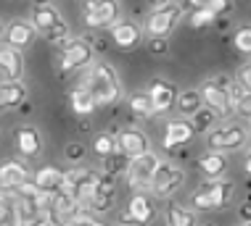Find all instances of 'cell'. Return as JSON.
<instances>
[{
  "label": "cell",
  "instance_id": "cell-1",
  "mask_svg": "<svg viewBox=\"0 0 251 226\" xmlns=\"http://www.w3.org/2000/svg\"><path fill=\"white\" fill-rule=\"evenodd\" d=\"M85 90L87 95L93 98L96 108H106V105H114L122 95V84H119V74L111 63H96L90 66L87 71V79H85Z\"/></svg>",
  "mask_w": 251,
  "mask_h": 226
},
{
  "label": "cell",
  "instance_id": "cell-2",
  "mask_svg": "<svg viewBox=\"0 0 251 226\" xmlns=\"http://www.w3.org/2000/svg\"><path fill=\"white\" fill-rule=\"evenodd\" d=\"M235 200V182L227 179H212V182H203L199 187V192L193 195L191 200V210H220L227 208L230 203Z\"/></svg>",
  "mask_w": 251,
  "mask_h": 226
},
{
  "label": "cell",
  "instance_id": "cell-3",
  "mask_svg": "<svg viewBox=\"0 0 251 226\" xmlns=\"http://www.w3.org/2000/svg\"><path fill=\"white\" fill-rule=\"evenodd\" d=\"M185 13V5L182 3H169V0H161L156 3L146 16V34L148 37H164L172 34V29L177 26V21Z\"/></svg>",
  "mask_w": 251,
  "mask_h": 226
},
{
  "label": "cell",
  "instance_id": "cell-4",
  "mask_svg": "<svg viewBox=\"0 0 251 226\" xmlns=\"http://www.w3.org/2000/svg\"><path fill=\"white\" fill-rule=\"evenodd\" d=\"M58 50H61V56H58V74L61 77L93 63V45L85 37H69Z\"/></svg>",
  "mask_w": 251,
  "mask_h": 226
},
{
  "label": "cell",
  "instance_id": "cell-5",
  "mask_svg": "<svg viewBox=\"0 0 251 226\" xmlns=\"http://www.w3.org/2000/svg\"><path fill=\"white\" fill-rule=\"evenodd\" d=\"M206 137V147L212 153H230V150H241L249 142V132L243 124H225V126H214Z\"/></svg>",
  "mask_w": 251,
  "mask_h": 226
},
{
  "label": "cell",
  "instance_id": "cell-6",
  "mask_svg": "<svg viewBox=\"0 0 251 226\" xmlns=\"http://www.w3.org/2000/svg\"><path fill=\"white\" fill-rule=\"evenodd\" d=\"M182 182H185V174H182V168L177 163L159 161V166L153 171V179H151V192L159 200H167V197H172L182 187Z\"/></svg>",
  "mask_w": 251,
  "mask_h": 226
},
{
  "label": "cell",
  "instance_id": "cell-7",
  "mask_svg": "<svg viewBox=\"0 0 251 226\" xmlns=\"http://www.w3.org/2000/svg\"><path fill=\"white\" fill-rule=\"evenodd\" d=\"M159 155L153 153V150H148L146 155H140V158H132L130 161V168H127V182H130V187L135 192H151V179H153V171L159 166Z\"/></svg>",
  "mask_w": 251,
  "mask_h": 226
},
{
  "label": "cell",
  "instance_id": "cell-8",
  "mask_svg": "<svg viewBox=\"0 0 251 226\" xmlns=\"http://www.w3.org/2000/svg\"><path fill=\"white\" fill-rule=\"evenodd\" d=\"M82 19L90 29H111L119 21V3H114V0L82 3Z\"/></svg>",
  "mask_w": 251,
  "mask_h": 226
},
{
  "label": "cell",
  "instance_id": "cell-9",
  "mask_svg": "<svg viewBox=\"0 0 251 226\" xmlns=\"http://www.w3.org/2000/svg\"><path fill=\"white\" fill-rule=\"evenodd\" d=\"M114 145L125 158H140V155H146L148 150H151V140H148V134L143 129L138 126H125L119 129L117 134H114Z\"/></svg>",
  "mask_w": 251,
  "mask_h": 226
},
{
  "label": "cell",
  "instance_id": "cell-10",
  "mask_svg": "<svg viewBox=\"0 0 251 226\" xmlns=\"http://www.w3.org/2000/svg\"><path fill=\"white\" fill-rule=\"evenodd\" d=\"M199 95H201V105L209 108L214 113V119H230L233 116V108H230V100H227V92L222 84H217L214 79H206L203 84L199 87Z\"/></svg>",
  "mask_w": 251,
  "mask_h": 226
},
{
  "label": "cell",
  "instance_id": "cell-11",
  "mask_svg": "<svg viewBox=\"0 0 251 226\" xmlns=\"http://www.w3.org/2000/svg\"><path fill=\"white\" fill-rule=\"evenodd\" d=\"M148 98H151V108H153V116H159V113H167V111H172V105H175V100H177V84L175 82H169V79H161V77H156L151 79V84H148Z\"/></svg>",
  "mask_w": 251,
  "mask_h": 226
},
{
  "label": "cell",
  "instance_id": "cell-12",
  "mask_svg": "<svg viewBox=\"0 0 251 226\" xmlns=\"http://www.w3.org/2000/svg\"><path fill=\"white\" fill-rule=\"evenodd\" d=\"M35 37H37V32L29 24V19H13L11 24H5V32H3L5 47H11L16 53H24L26 47L35 42Z\"/></svg>",
  "mask_w": 251,
  "mask_h": 226
},
{
  "label": "cell",
  "instance_id": "cell-13",
  "mask_svg": "<svg viewBox=\"0 0 251 226\" xmlns=\"http://www.w3.org/2000/svg\"><path fill=\"white\" fill-rule=\"evenodd\" d=\"M114 197H117V179L108 174H98L96 189H93L90 203H87V213H108V208L114 205Z\"/></svg>",
  "mask_w": 251,
  "mask_h": 226
},
{
  "label": "cell",
  "instance_id": "cell-14",
  "mask_svg": "<svg viewBox=\"0 0 251 226\" xmlns=\"http://www.w3.org/2000/svg\"><path fill=\"white\" fill-rule=\"evenodd\" d=\"M111 42L119 47V50H135L143 40V29L132 21V19H119L117 24L111 26Z\"/></svg>",
  "mask_w": 251,
  "mask_h": 226
},
{
  "label": "cell",
  "instance_id": "cell-15",
  "mask_svg": "<svg viewBox=\"0 0 251 226\" xmlns=\"http://www.w3.org/2000/svg\"><path fill=\"white\" fill-rule=\"evenodd\" d=\"M77 213H79V205H77V200H74L69 192H64V189H58V192H50L48 216H50L58 226H64L66 221H72V218L77 216Z\"/></svg>",
  "mask_w": 251,
  "mask_h": 226
},
{
  "label": "cell",
  "instance_id": "cell-16",
  "mask_svg": "<svg viewBox=\"0 0 251 226\" xmlns=\"http://www.w3.org/2000/svg\"><path fill=\"white\" fill-rule=\"evenodd\" d=\"M193 137H196V132H193L191 121L188 119H175L164 126V140H161V145H164V150H177L182 145H188Z\"/></svg>",
  "mask_w": 251,
  "mask_h": 226
},
{
  "label": "cell",
  "instance_id": "cell-17",
  "mask_svg": "<svg viewBox=\"0 0 251 226\" xmlns=\"http://www.w3.org/2000/svg\"><path fill=\"white\" fill-rule=\"evenodd\" d=\"M24 182H29V168L22 161H3L0 163V189L13 192Z\"/></svg>",
  "mask_w": 251,
  "mask_h": 226
},
{
  "label": "cell",
  "instance_id": "cell-18",
  "mask_svg": "<svg viewBox=\"0 0 251 226\" xmlns=\"http://www.w3.org/2000/svg\"><path fill=\"white\" fill-rule=\"evenodd\" d=\"M13 142H16V153L24 158H35L43 150V137L35 126H19L13 132Z\"/></svg>",
  "mask_w": 251,
  "mask_h": 226
},
{
  "label": "cell",
  "instance_id": "cell-19",
  "mask_svg": "<svg viewBox=\"0 0 251 226\" xmlns=\"http://www.w3.org/2000/svg\"><path fill=\"white\" fill-rule=\"evenodd\" d=\"M61 21H64V19H61V11L53 3H35L32 11H29V24L35 26L37 34L50 29V26H56V24H61Z\"/></svg>",
  "mask_w": 251,
  "mask_h": 226
},
{
  "label": "cell",
  "instance_id": "cell-20",
  "mask_svg": "<svg viewBox=\"0 0 251 226\" xmlns=\"http://www.w3.org/2000/svg\"><path fill=\"white\" fill-rule=\"evenodd\" d=\"M22 74H24V56L0 45V77H3V82H22Z\"/></svg>",
  "mask_w": 251,
  "mask_h": 226
},
{
  "label": "cell",
  "instance_id": "cell-21",
  "mask_svg": "<svg viewBox=\"0 0 251 226\" xmlns=\"http://www.w3.org/2000/svg\"><path fill=\"white\" fill-rule=\"evenodd\" d=\"M127 213L132 216V221L138 226H148V224H153V218H156V208H153V203L148 195L135 192L130 197V203H127Z\"/></svg>",
  "mask_w": 251,
  "mask_h": 226
},
{
  "label": "cell",
  "instance_id": "cell-22",
  "mask_svg": "<svg viewBox=\"0 0 251 226\" xmlns=\"http://www.w3.org/2000/svg\"><path fill=\"white\" fill-rule=\"evenodd\" d=\"M29 182L35 184L40 192H58L61 184H64V171L58 166H40Z\"/></svg>",
  "mask_w": 251,
  "mask_h": 226
},
{
  "label": "cell",
  "instance_id": "cell-23",
  "mask_svg": "<svg viewBox=\"0 0 251 226\" xmlns=\"http://www.w3.org/2000/svg\"><path fill=\"white\" fill-rule=\"evenodd\" d=\"M26 100V87L24 82H0V108H19Z\"/></svg>",
  "mask_w": 251,
  "mask_h": 226
},
{
  "label": "cell",
  "instance_id": "cell-24",
  "mask_svg": "<svg viewBox=\"0 0 251 226\" xmlns=\"http://www.w3.org/2000/svg\"><path fill=\"white\" fill-rule=\"evenodd\" d=\"M199 171L206 176L209 182H212V179H222L225 171H227V155H222V153L201 155V158H199Z\"/></svg>",
  "mask_w": 251,
  "mask_h": 226
},
{
  "label": "cell",
  "instance_id": "cell-25",
  "mask_svg": "<svg viewBox=\"0 0 251 226\" xmlns=\"http://www.w3.org/2000/svg\"><path fill=\"white\" fill-rule=\"evenodd\" d=\"M214 24H217V16L203 5V0H199V3L188 11V26H191V29H206V26H214Z\"/></svg>",
  "mask_w": 251,
  "mask_h": 226
},
{
  "label": "cell",
  "instance_id": "cell-26",
  "mask_svg": "<svg viewBox=\"0 0 251 226\" xmlns=\"http://www.w3.org/2000/svg\"><path fill=\"white\" fill-rule=\"evenodd\" d=\"M175 108L180 111L182 119H191V116L201 108V95L199 90H180L177 100H175Z\"/></svg>",
  "mask_w": 251,
  "mask_h": 226
},
{
  "label": "cell",
  "instance_id": "cell-27",
  "mask_svg": "<svg viewBox=\"0 0 251 226\" xmlns=\"http://www.w3.org/2000/svg\"><path fill=\"white\" fill-rule=\"evenodd\" d=\"M69 103H72V111L79 116V119H85V116H93V111H96V103H93V98L87 95L85 87H77V90L69 92Z\"/></svg>",
  "mask_w": 251,
  "mask_h": 226
},
{
  "label": "cell",
  "instance_id": "cell-28",
  "mask_svg": "<svg viewBox=\"0 0 251 226\" xmlns=\"http://www.w3.org/2000/svg\"><path fill=\"white\" fill-rule=\"evenodd\" d=\"M127 105H130V113L138 116V119H151L153 108H151V98H148L146 90H135L127 98Z\"/></svg>",
  "mask_w": 251,
  "mask_h": 226
},
{
  "label": "cell",
  "instance_id": "cell-29",
  "mask_svg": "<svg viewBox=\"0 0 251 226\" xmlns=\"http://www.w3.org/2000/svg\"><path fill=\"white\" fill-rule=\"evenodd\" d=\"M167 226H199L196 221V213L185 205H169L167 208Z\"/></svg>",
  "mask_w": 251,
  "mask_h": 226
},
{
  "label": "cell",
  "instance_id": "cell-30",
  "mask_svg": "<svg viewBox=\"0 0 251 226\" xmlns=\"http://www.w3.org/2000/svg\"><path fill=\"white\" fill-rule=\"evenodd\" d=\"M127 168H130V158H125L119 150H114L108 158H103V174L114 176V179H117V176H125Z\"/></svg>",
  "mask_w": 251,
  "mask_h": 226
},
{
  "label": "cell",
  "instance_id": "cell-31",
  "mask_svg": "<svg viewBox=\"0 0 251 226\" xmlns=\"http://www.w3.org/2000/svg\"><path fill=\"white\" fill-rule=\"evenodd\" d=\"M214 124H217L214 113L209 111V108H203V105L191 116V126H193V132H196V134H209V132L214 129Z\"/></svg>",
  "mask_w": 251,
  "mask_h": 226
},
{
  "label": "cell",
  "instance_id": "cell-32",
  "mask_svg": "<svg viewBox=\"0 0 251 226\" xmlns=\"http://www.w3.org/2000/svg\"><path fill=\"white\" fill-rule=\"evenodd\" d=\"M114 150H117V145H114V134H111V132H100V134H96V140H93V153H96L100 161L108 158Z\"/></svg>",
  "mask_w": 251,
  "mask_h": 226
},
{
  "label": "cell",
  "instance_id": "cell-33",
  "mask_svg": "<svg viewBox=\"0 0 251 226\" xmlns=\"http://www.w3.org/2000/svg\"><path fill=\"white\" fill-rule=\"evenodd\" d=\"M45 37V42H50V45H56V47H61L69 40V26H66V21H61V24H56V26H50V29H45V32H40Z\"/></svg>",
  "mask_w": 251,
  "mask_h": 226
},
{
  "label": "cell",
  "instance_id": "cell-34",
  "mask_svg": "<svg viewBox=\"0 0 251 226\" xmlns=\"http://www.w3.org/2000/svg\"><path fill=\"white\" fill-rule=\"evenodd\" d=\"M225 92H227V100H230V108H233V111L238 108V103H243V100L249 98V90H243L235 79H230L227 84H225Z\"/></svg>",
  "mask_w": 251,
  "mask_h": 226
},
{
  "label": "cell",
  "instance_id": "cell-35",
  "mask_svg": "<svg viewBox=\"0 0 251 226\" xmlns=\"http://www.w3.org/2000/svg\"><path fill=\"white\" fill-rule=\"evenodd\" d=\"M233 45H235V50H238V53L246 56V53L251 50V26H241V29H235Z\"/></svg>",
  "mask_w": 251,
  "mask_h": 226
},
{
  "label": "cell",
  "instance_id": "cell-36",
  "mask_svg": "<svg viewBox=\"0 0 251 226\" xmlns=\"http://www.w3.org/2000/svg\"><path fill=\"white\" fill-rule=\"evenodd\" d=\"M64 155H66V161H72V163H79L87 155V147L82 145V142H69L64 150Z\"/></svg>",
  "mask_w": 251,
  "mask_h": 226
},
{
  "label": "cell",
  "instance_id": "cell-37",
  "mask_svg": "<svg viewBox=\"0 0 251 226\" xmlns=\"http://www.w3.org/2000/svg\"><path fill=\"white\" fill-rule=\"evenodd\" d=\"M148 50H151L153 56H167V53H169V42L164 37H148Z\"/></svg>",
  "mask_w": 251,
  "mask_h": 226
},
{
  "label": "cell",
  "instance_id": "cell-38",
  "mask_svg": "<svg viewBox=\"0 0 251 226\" xmlns=\"http://www.w3.org/2000/svg\"><path fill=\"white\" fill-rule=\"evenodd\" d=\"M203 5H206V8L212 11L214 16H222V13L230 11V3H227V0H203Z\"/></svg>",
  "mask_w": 251,
  "mask_h": 226
},
{
  "label": "cell",
  "instance_id": "cell-39",
  "mask_svg": "<svg viewBox=\"0 0 251 226\" xmlns=\"http://www.w3.org/2000/svg\"><path fill=\"white\" fill-rule=\"evenodd\" d=\"M235 82H238L243 90H249V87H251V68H249V63L241 66V74H238V79H235Z\"/></svg>",
  "mask_w": 251,
  "mask_h": 226
},
{
  "label": "cell",
  "instance_id": "cell-40",
  "mask_svg": "<svg viewBox=\"0 0 251 226\" xmlns=\"http://www.w3.org/2000/svg\"><path fill=\"white\" fill-rule=\"evenodd\" d=\"M249 113H251V100L246 98L243 103H238V108H235V111H233V116H241L243 121H249Z\"/></svg>",
  "mask_w": 251,
  "mask_h": 226
},
{
  "label": "cell",
  "instance_id": "cell-41",
  "mask_svg": "<svg viewBox=\"0 0 251 226\" xmlns=\"http://www.w3.org/2000/svg\"><path fill=\"white\" fill-rule=\"evenodd\" d=\"M241 224H246V226H251V208H249V203H243L241 205Z\"/></svg>",
  "mask_w": 251,
  "mask_h": 226
},
{
  "label": "cell",
  "instance_id": "cell-42",
  "mask_svg": "<svg viewBox=\"0 0 251 226\" xmlns=\"http://www.w3.org/2000/svg\"><path fill=\"white\" fill-rule=\"evenodd\" d=\"M32 111H35V105H32V103H29V100H24V103H22V105H19V113H22V116H29Z\"/></svg>",
  "mask_w": 251,
  "mask_h": 226
},
{
  "label": "cell",
  "instance_id": "cell-43",
  "mask_svg": "<svg viewBox=\"0 0 251 226\" xmlns=\"http://www.w3.org/2000/svg\"><path fill=\"white\" fill-rule=\"evenodd\" d=\"M0 226H19V224L13 221V216H8V218H3V221H0Z\"/></svg>",
  "mask_w": 251,
  "mask_h": 226
},
{
  "label": "cell",
  "instance_id": "cell-44",
  "mask_svg": "<svg viewBox=\"0 0 251 226\" xmlns=\"http://www.w3.org/2000/svg\"><path fill=\"white\" fill-rule=\"evenodd\" d=\"M3 32H5V24L0 21V40H3Z\"/></svg>",
  "mask_w": 251,
  "mask_h": 226
},
{
  "label": "cell",
  "instance_id": "cell-45",
  "mask_svg": "<svg viewBox=\"0 0 251 226\" xmlns=\"http://www.w3.org/2000/svg\"><path fill=\"white\" fill-rule=\"evenodd\" d=\"M90 226H106V224H100V221H93Z\"/></svg>",
  "mask_w": 251,
  "mask_h": 226
},
{
  "label": "cell",
  "instance_id": "cell-46",
  "mask_svg": "<svg viewBox=\"0 0 251 226\" xmlns=\"http://www.w3.org/2000/svg\"><path fill=\"white\" fill-rule=\"evenodd\" d=\"M201 226H217V224H201Z\"/></svg>",
  "mask_w": 251,
  "mask_h": 226
},
{
  "label": "cell",
  "instance_id": "cell-47",
  "mask_svg": "<svg viewBox=\"0 0 251 226\" xmlns=\"http://www.w3.org/2000/svg\"><path fill=\"white\" fill-rule=\"evenodd\" d=\"M235 226H246V224H235Z\"/></svg>",
  "mask_w": 251,
  "mask_h": 226
}]
</instances>
